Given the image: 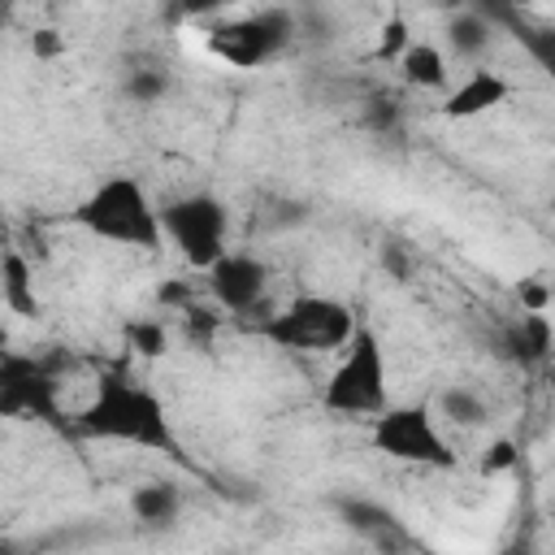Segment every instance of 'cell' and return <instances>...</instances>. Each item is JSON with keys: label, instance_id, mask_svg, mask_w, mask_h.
I'll list each match as a JSON object with an SVG mask.
<instances>
[{"label": "cell", "instance_id": "cell-1", "mask_svg": "<svg viewBox=\"0 0 555 555\" xmlns=\"http://www.w3.org/2000/svg\"><path fill=\"white\" fill-rule=\"evenodd\" d=\"M78 429L87 438L130 442V447L160 451V455L178 451V434H173V421H169L160 395L130 377H100L95 395L78 412Z\"/></svg>", "mask_w": 555, "mask_h": 555}, {"label": "cell", "instance_id": "cell-2", "mask_svg": "<svg viewBox=\"0 0 555 555\" xmlns=\"http://www.w3.org/2000/svg\"><path fill=\"white\" fill-rule=\"evenodd\" d=\"M74 225H82L87 234L117 243V247H139V251H160L165 238V217L152 204L147 186L130 173H113L104 178L91 195L78 199V208L69 212Z\"/></svg>", "mask_w": 555, "mask_h": 555}, {"label": "cell", "instance_id": "cell-3", "mask_svg": "<svg viewBox=\"0 0 555 555\" xmlns=\"http://www.w3.org/2000/svg\"><path fill=\"white\" fill-rule=\"evenodd\" d=\"M321 408L334 416H377L390 408V373L382 338L360 321L351 343L338 351L330 382L321 390Z\"/></svg>", "mask_w": 555, "mask_h": 555}, {"label": "cell", "instance_id": "cell-4", "mask_svg": "<svg viewBox=\"0 0 555 555\" xmlns=\"http://www.w3.org/2000/svg\"><path fill=\"white\" fill-rule=\"evenodd\" d=\"M360 317L334 295H295L278 317L260 325V334L286 351H343Z\"/></svg>", "mask_w": 555, "mask_h": 555}, {"label": "cell", "instance_id": "cell-5", "mask_svg": "<svg viewBox=\"0 0 555 555\" xmlns=\"http://www.w3.org/2000/svg\"><path fill=\"white\" fill-rule=\"evenodd\" d=\"M295 35H299V26H295L291 9H256V13L221 22L208 35V52L217 61H225L230 69H260V65L278 61L295 43Z\"/></svg>", "mask_w": 555, "mask_h": 555}, {"label": "cell", "instance_id": "cell-6", "mask_svg": "<svg viewBox=\"0 0 555 555\" xmlns=\"http://www.w3.org/2000/svg\"><path fill=\"white\" fill-rule=\"evenodd\" d=\"M165 217V238L178 247V256L191 264V269H208L212 260H221L230 251V212L225 204L212 195V191H191V195H178L160 208Z\"/></svg>", "mask_w": 555, "mask_h": 555}, {"label": "cell", "instance_id": "cell-7", "mask_svg": "<svg viewBox=\"0 0 555 555\" xmlns=\"http://www.w3.org/2000/svg\"><path fill=\"white\" fill-rule=\"evenodd\" d=\"M373 447L386 460L416 468H455V451L447 447L434 408L425 403H390L373 416Z\"/></svg>", "mask_w": 555, "mask_h": 555}, {"label": "cell", "instance_id": "cell-8", "mask_svg": "<svg viewBox=\"0 0 555 555\" xmlns=\"http://www.w3.org/2000/svg\"><path fill=\"white\" fill-rule=\"evenodd\" d=\"M0 412L4 416H39L56 421V373L35 356L4 351L0 360Z\"/></svg>", "mask_w": 555, "mask_h": 555}, {"label": "cell", "instance_id": "cell-9", "mask_svg": "<svg viewBox=\"0 0 555 555\" xmlns=\"http://www.w3.org/2000/svg\"><path fill=\"white\" fill-rule=\"evenodd\" d=\"M208 291L212 299L234 312V317H251L264 308V295H269V269L260 256L251 251H225L221 260H212L208 269Z\"/></svg>", "mask_w": 555, "mask_h": 555}, {"label": "cell", "instance_id": "cell-10", "mask_svg": "<svg viewBox=\"0 0 555 555\" xmlns=\"http://www.w3.org/2000/svg\"><path fill=\"white\" fill-rule=\"evenodd\" d=\"M507 95H512V82H507L499 69L473 65V69L442 95V117H447V121H468V117H481V113H494L499 104H507Z\"/></svg>", "mask_w": 555, "mask_h": 555}, {"label": "cell", "instance_id": "cell-11", "mask_svg": "<svg viewBox=\"0 0 555 555\" xmlns=\"http://www.w3.org/2000/svg\"><path fill=\"white\" fill-rule=\"evenodd\" d=\"M551 321H546V312H525L520 308V317L516 321H507L503 330H499V356L503 360H512V364H525V369H533V364H542L546 356H551Z\"/></svg>", "mask_w": 555, "mask_h": 555}, {"label": "cell", "instance_id": "cell-12", "mask_svg": "<svg viewBox=\"0 0 555 555\" xmlns=\"http://www.w3.org/2000/svg\"><path fill=\"white\" fill-rule=\"evenodd\" d=\"M399 74L408 87L416 91H447V78H451V65H447V52L429 39H412L403 52H399Z\"/></svg>", "mask_w": 555, "mask_h": 555}, {"label": "cell", "instance_id": "cell-13", "mask_svg": "<svg viewBox=\"0 0 555 555\" xmlns=\"http://www.w3.org/2000/svg\"><path fill=\"white\" fill-rule=\"evenodd\" d=\"M130 516L143 529H173L182 516V490L173 481H143L130 494Z\"/></svg>", "mask_w": 555, "mask_h": 555}, {"label": "cell", "instance_id": "cell-14", "mask_svg": "<svg viewBox=\"0 0 555 555\" xmlns=\"http://www.w3.org/2000/svg\"><path fill=\"white\" fill-rule=\"evenodd\" d=\"M447 43L460 61H481L490 48H494V17L481 13V9H455L447 17Z\"/></svg>", "mask_w": 555, "mask_h": 555}, {"label": "cell", "instance_id": "cell-15", "mask_svg": "<svg viewBox=\"0 0 555 555\" xmlns=\"http://www.w3.org/2000/svg\"><path fill=\"white\" fill-rule=\"evenodd\" d=\"M0 299H4V308L17 312V317H35V312H39L35 264H30L17 247H9L4 260H0Z\"/></svg>", "mask_w": 555, "mask_h": 555}, {"label": "cell", "instance_id": "cell-16", "mask_svg": "<svg viewBox=\"0 0 555 555\" xmlns=\"http://www.w3.org/2000/svg\"><path fill=\"white\" fill-rule=\"evenodd\" d=\"M338 516L347 520V529L373 538V542H386V538H399V516L373 499H338Z\"/></svg>", "mask_w": 555, "mask_h": 555}, {"label": "cell", "instance_id": "cell-17", "mask_svg": "<svg viewBox=\"0 0 555 555\" xmlns=\"http://www.w3.org/2000/svg\"><path fill=\"white\" fill-rule=\"evenodd\" d=\"M438 416L460 425V429H477V425L490 421V408H486V399L473 386H447L438 395Z\"/></svg>", "mask_w": 555, "mask_h": 555}, {"label": "cell", "instance_id": "cell-18", "mask_svg": "<svg viewBox=\"0 0 555 555\" xmlns=\"http://www.w3.org/2000/svg\"><path fill=\"white\" fill-rule=\"evenodd\" d=\"M121 338H126V347H130L134 356H143V360H156V356L169 351V330H165V321H156V317H130V321L121 325Z\"/></svg>", "mask_w": 555, "mask_h": 555}, {"label": "cell", "instance_id": "cell-19", "mask_svg": "<svg viewBox=\"0 0 555 555\" xmlns=\"http://www.w3.org/2000/svg\"><path fill=\"white\" fill-rule=\"evenodd\" d=\"M169 74L160 69V65H134V69H126V78H121V91H126V100L130 104H160L165 95H169Z\"/></svg>", "mask_w": 555, "mask_h": 555}, {"label": "cell", "instance_id": "cell-20", "mask_svg": "<svg viewBox=\"0 0 555 555\" xmlns=\"http://www.w3.org/2000/svg\"><path fill=\"white\" fill-rule=\"evenodd\" d=\"M412 43V35H408V22L403 17H390L386 26H382V43H377V56L382 61H399V52Z\"/></svg>", "mask_w": 555, "mask_h": 555}, {"label": "cell", "instance_id": "cell-21", "mask_svg": "<svg viewBox=\"0 0 555 555\" xmlns=\"http://www.w3.org/2000/svg\"><path fill=\"white\" fill-rule=\"evenodd\" d=\"M520 460V451H516V442L512 438H499L490 451H486V460H481V468L486 473H503V468H512Z\"/></svg>", "mask_w": 555, "mask_h": 555}, {"label": "cell", "instance_id": "cell-22", "mask_svg": "<svg viewBox=\"0 0 555 555\" xmlns=\"http://www.w3.org/2000/svg\"><path fill=\"white\" fill-rule=\"evenodd\" d=\"M520 308L525 312H546V304H551V291L546 286H538V282H520Z\"/></svg>", "mask_w": 555, "mask_h": 555}, {"label": "cell", "instance_id": "cell-23", "mask_svg": "<svg viewBox=\"0 0 555 555\" xmlns=\"http://www.w3.org/2000/svg\"><path fill=\"white\" fill-rule=\"evenodd\" d=\"M52 35H56V30H39L30 48H35V52H43V56H48V52H56V39H52Z\"/></svg>", "mask_w": 555, "mask_h": 555}, {"label": "cell", "instance_id": "cell-24", "mask_svg": "<svg viewBox=\"0 0 555 555\" xmlns=\"http://www.w3.org/2000/svg\"><path fill=\"white\" fill-rule=\"evenodd\" d=\"M221 0H186V13H204V9H217Z\"/></svg>", "mask_w": 555, "mask_h": 555}]
</instances>
